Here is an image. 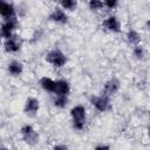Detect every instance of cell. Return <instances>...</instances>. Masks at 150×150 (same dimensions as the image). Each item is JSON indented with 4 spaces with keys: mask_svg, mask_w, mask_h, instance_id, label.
<instances>
[{
    "mask_svg": "<svg viewBox=\"0 0 150 150\" xmlns=\"http://www.w3.org/2000/svg\"><path fill=\"white\" fill-rule=\"evenodd\" d=\"M70 117H71V125L75 130H83L86 127V120H87V110L84 105L82 104H76L74 105L70 111Z\"/></svg>",
    "mask_w": 150,
    "mask_h": 150,
    "instance_id": "cell-1",
    "label": "cell"
},
{
    "mask_svg": "<svg viewBox=\"0 0 150 150\" xmlns=\"http://www.w3.org/2000/svg\"><path fill=\"white\" fill-rule=\"evenodd\" d=\"M45 60H46L47 63H49L54 68L59 69V68H62V67L66 66V63L68 61V57L60 48H53L46 54Z\"/></svg>",
    "mask_w": 150,
    "mask_h": 150,
    "instance_id": "cell-2",
    "label": "cell"
},
{
    "mask_svg": "<svg viewBox=\"0 0 150 150\" xmlns=\"http://www.w3.org/2000/svg\"><path fill=\"white\" fill-rule=\"evenodd\" d=\"M20 135H21V138L23 139V142L32 146L36 145L40 141L39 132L30 124H23L20 128Z\"/></svg>",
    "mask_w": 150,
    "mask_h": 150,
    "instance_id": "cell-3",
    "label": "cell"
},
{
    "mask_svg": "<svg viewBox=\"0 0 150 150\" xmlns=\"http://www.w3.org/2000/svg\"><path fill=\"white\" fill-rule=\"evenodd\" d=\"M90 104L100 112H105L108 110H110L111 108V102H110V97L105 96L104 94L102 95H93L89 98Z\"/></svg>",
    "mask_w": 150,
    "mask_h": 150,
    "instance_id": "cell-4",
    "label": "cell"
},
{
    "mask_svg": "<svg viewBox=\"0 0 150 150\" xmlns=\"http://www.w3.org/2000/svg\"><path fill=\"white\" fill-rule=\"evenodd\" d=\"M19 26V20L18 18H13V19H8V20H2L1 22V28H0V33H1V38L4 40L9 39L11 36L14 35V32L18 29Z\"/></svg>",
    "mask_w": 150,
    "mask_h": 150,
    "instance_id": "cell-5",
    "label": "cell"
},
{
    "mask_svg": "<svg viewBox=\"0 0 150 150\" xmlns=\"http://www.w3.org/2000/svg\"><path fill=\"white\" fill-rule=\"evenodd\" d=\"M22 47V41L19 35L14 34L7 40H4V49L8 54H15L18 53Z\"/></svg>",
    "mask_w": 150,
    "mask_h": 150,
    "instance_id": "cell-6",
    "label": "cell"
},
{
    "mask_svg": "<svg viewBox=\"0 0 150 150\" xmlns=\"http://www.w3.org/2000/svg\"><path fill=\"white\" fill-rule=\"evenodd\" d=\"M68 14L64 9H62L60 6H56L55 8H53V11L49 13L48 15V20L59 25H66L68 22Z\"/></svg>",
    "mask_w": 150,
    "mask_h": 150,
    "instance_id": "cell-7",
    "label": "cell"
},
{
    "mask_svg": "<svg viewBox=\"0 0 150 150\" xmlns=\"http://www.w3.org/2000/svg\"><path fill=\"white\" fill-rule=\"evenodd\" d=\"M0 15L2 20H8L13 18H18L16 15V8L13 5V2L1 0L0 1Z\"/></svg>",
    "mask_w": 150,
    "mask_h": 150,
    "instance_id": "cell-8",
    "label": "cell"
},
{
    "mask_svg": "<svg viewBox=\"0 0 150 150\" xmlns=\"http://www.w3.org/2000/svg\"><path fill=\"white\" fill-rule=\"evenodd\" d=\"M103 27L110 32V33H120L122 30V26H121V21L120 19L114 15V14H110L108 15L104 20H103Z\"/></svg>",
    "mask_w": 150,
    "mask_h": 150,
    "instance_id": "cell-9",
    "label": "cell"
},
{
    "mask_svg": "<svg viewBox=\"0 0 150 150\" xmlns=\"http://www.w3.org/2000/svg\"><path fill=\"white\" fill-rule=\"evenodd\" d=\"M40 109V102L38 98L33 97V96H29L26 98L25 101V105H23V112L27 115V116H35L38 114Z\"/></svg>",
    "mask_w": 150,
    "mask_h": 150,
    "instance_id": "cell-10",
    "label": "cell"
},
{
    "mask_svg": "<svg viewBox=\"0 0 150 150\" xmlns=\"http://www.w3.org/2000/svg\"><path fill=\"white\" fill-rule=\"evenodd\" d=\"M120 81L116 77H111L109 80H107L103 84V94L105 96H112L115 95L118 90H120Z\"/></svg>",
    "mask_w": 150,
    "mask_h": 150,
    "instance_id": "cell-11",
    "label": "cell"
},
{
    "mask_svg": "<svg viewBox=\"0 0 150 150\" xmlns=\"http://www.w3.org/2000/svg\"><path fill=\"white\" fill-rule=\"evenodd\" d=\"M70 93V84L67 80H57L56 81V86H55V91L54 95L57 96H68Z\"/></svg>",
    "mask_w": 150,
    "mask_h": 150,
    "instance_id": "cell-12",
    "label": "cell"
},
{
    "mask_svg": "<svg viewBox=\"0 0 150 150\" xmlns=\"http://www.w3.org/2000/svg\"><path fill=\"white\" fill-rule=\"evenodd\" d=\"M7 71L12 76H14V77L20 76L23 73V64H22V62L19 61V60H12V61H9L8 64H7Z\"/></svg>",
    "mask_w": 150,
    "mask_h": 150,
    "instance_id": "cell-13",
    "label": "cell"
},
{
    "mask_svg": "<svg viewBox=\"0 0 150 150\" xmlns=\"http://www.w3.org/2000/svg\"><path fill=\"white\" fill-rule=\"evenodd\" d=\"M39 84H40V87H41L45 91L54 94V91H55V86H56V81H54V80L50 79V77L42 76V77L40 79V81H39Z\"/></svg>",
    "mask_w": 150,
    "mask_h": 150,
    "instance_id": "cell-14",
    "label": "cell"
},
{
    "mask_svg": "<svg viewBox=\"0 0 150 150\" xmlns=\"http://www.w3.org/2000/svg\"><path fill=\"white\" fill-rule=\"evenodd\" d=\"M125 39H127L128 43L134 46V47L137 46V45H141V40H142L141 34L136 29H134V28L128 29V32L125 33Z\"/></svg>",
    "mask_w": 150,
    "mask_h": 150,
    "instance_id": "cell-15",
    "label": "cell"
},
{
    "mask_svg": "<svg viewBox=\"0 0 150 150\" xmlns=\"http://www.w3.org/2000/svg\"><path fill=\"white\" fill-rule=\"evenodd\" d=\"M53 104H54V107H56L59 109L66 108L68 105V96H57V95H54Z\"/></svg>",
    "mask_w": 150,
    "mask_h": 150,
    "instance_id": "cell-16",
    "label": "cell"
},
{
    "mask_svg": "<svg viewBox=\"0 0 150 150\" xmlns=\"http://www.w3.org/2000/svg\"><path fill=\"white\" fill-rule=\"evenodd\" d=\"M59 6L62 9H64L66 12L67 11H70L71 12V11H74L76 8L77 2L74 1V0H61V1H59Z\"/></svg>",
    "mask_w": 150,
    "mask_h": 150,
    "instance_id": "cell-17",
    "label": "cell"
},
{
    "mask_svg": "<svg viewBox=\"0 0 150 150\" xmlns=\"http://www.w3.org/2000/svg\"><path fill=\"white\" fill-rule=\"evenodd\" d=\"M132 55L135 59L137 60H143L145 56V49L142 45H137L135 47H132Z\"/></svg>",
    "mask_w": 150,
    "mask_h": 150,
    "instance_id": "cell-18",
    "label": "cell"
},
{
    "mask_svg": "<svg viewBox=\"0 0 150 150\" xmlns=\"http://www.w3.org/2000/svg\"><path fill=\"white\" fill-rule=\"evenodd\" d=\"M103 7H104L103 1H100V0H90V1L88 2V8H89L91 12H98V11H101Z\"/></svg>",
    "mask_w": 150,
    "mask_h": 150,
    "instance_id": "cell-19",
    "label": "cell"
},
{
    "mask_svg": "<svg viewBox=\"0 0 150 150\" xmlns=\"http://www.w3.org/2000/svg\"><path fill=\"white\" fill-rule=\"evenodd\" d=\"M103 5L107 9H115L118 6V1L117 0H104Z\"/></svg>",
    "mask_w": 150,
    "mask_h": 150,
    "instance_id": "cell-20",
    "label": "cell"
},
{
    "mask_svg": "<svg viewBox=\"0 0 150 150\" xmlns=\"http://www.w3.org/2000/svg\"><path fill=\"white\" fill-rule=\"evenodd\" d=\"M41 34H42V30L41 29H38V30H35V33L33 34V39H32V41H36V40H39L40 39V36H41Z\"/></svg>",
    "mask_w": 150,
    "mask_h": 150,
    "instance_id": "cell-21",
    "label": "cell"
},
{
    "mask_svg": "<svg viewBox=\"0 0 150 150\" xmlns=\"http://www.w3.org/2000/svg\"><path fill=\"white\" fill-rule=\"evenodd\" d=\"M94 150H111V149H110V146L107 145V144H100V145H96V146L94 148Z\"/></svg>",
    "mask_w": 150,
    "mask_h": 150,
    "instance_id": "cell-22",
    "label": "cell"
},
{
    "mask_svg": "<svg viewBox=\"0 0 150 150\" xmlns=\"http://www.w3.org/2000/svg\"><path fill=\"white\" fill-rule=\"evenodd\" d=\"M52 150H69V149H68V146L64 145V144H56V145L53 146Z\"/></svg>",
    "mask_w": 150,
    "mask_h": 150,
    "instance_id": "cell-23",
    "label": "cell"
},
{
    "mask_svg": "<svg viewBox=\"0 0 150 150\" xmlns=\"http://www.w3.org/2000/svg\"><path fill=\"white\" fill-rule=\"evenodd\" d=\"M145 28H146V30L150 33V20H148V21L145 22Z\"/></svg>",
    "mask_w": 150,
    "mask_h": 150,
    "instance_id": "cell-24",
    "label": "cell"
},
{
    "mask_svg": "<svg viewBox=\"0 0 150 150\" xmlns=\"http://www.w3.org/2000/svg\"><path fill=\"white\" fill-rule=\"evenodd\" d=\"M0 150H8V149H7V148H6L5 145H1V148H0Z\"/></svg>",
    "mask_w": 150,
    "mask_h": 150,
    "instance_id": "cell-25",
    "label": "cell"
},
{
    "mask_svg": "<svg viewBox=\"0 0 150 150\" xmlns=\"http://www.w3.org/2000/svg\"><path fill=\"white\" fill-rule=\"evenodd\" d=\"M148 135H149V138H150V127H149V129H148Z\"/></svg>",
    "mask_w": 150,
    "mask_h": 150,
    "instance_id": "cell-26",
    "label": "cell"
},
{
    "mask_svg": "<svg viewBox=\"0 0 150 150\" xmlns=\"http://www.w3.org/2000/svg\"><path fill=\"white\" fill-rule=\"evenodd\" d=\"M148 112H149V118H150V110H149V111H148Z\"/></svg>",
    "mask_w": 150,
    "mask_h": 150,
    "instance_id": "cell-27",
    "label": "cell"
}]
</instances>
